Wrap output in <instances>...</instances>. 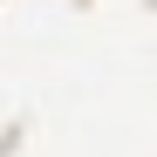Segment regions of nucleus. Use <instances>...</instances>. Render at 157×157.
Masks as SVG:
<instances>
[]
</instances>
